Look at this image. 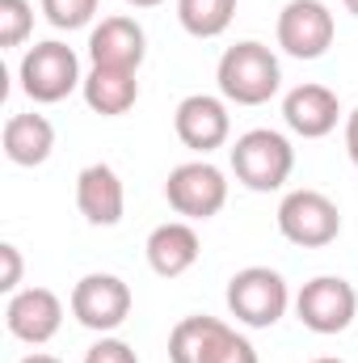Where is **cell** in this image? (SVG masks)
Wrapping results in <instances>:
<instances>
[{
  "label": "cell",
  "instance_id": "cell-10",
  "mask_svg": "<svg viewBox=\"0 0 358 363\" xmlns=\"http://www.w3.org/2000/svg\"><path fill=\"white\" fill-rule=\"evenodd\" d=\"M173 131L190 152H215L228 144L232 135V118H228V106L211 93H190L181 97L178 110H173Z\"/></svg>",
  "mask_w": 358,
  "mask_h": 363
},
{
  "label": "cell",
  "instance_id": "cell-14",
  "mask_svg": "<svg viewBox=\"0 0 358 363\" xmlns=\"http://www.w3.org/2000/svg\"><path fill=\"white\" fill-rule=\"evenodd\" d=\"M76 207H81V216L89 220L93 228H114L122 220V211H127L122 178L105 161L81 169V178H76Z\"/></svg>",
  "mask_w": 358,
  "mask_h": 363
},
{
  "label": "cell",
  "instance_id": "cell-8",
  "mask_svg": "<svg viewBox=\"0 0 358 363\" xmlns=\"http://www.w3.org/2000/svg\"><path fill=\"white\" fill-rule=\"evenodd\" d=\"M165 199H169V207L178 216H185V220H211L228 203V178L211 161H185V165H178L169 174Z\"/></svg>",
  "mask_w": 358,
  "mask_h": 363
},
{
  "label": "cell",
  "instance_id": "cell-29",
  "mask_svg": "<svg viewBox=\"0 0 358 363\" xmlns=\"http://www.w3.org/2000/svg\"><path fill=\"white\" fill-rule=\"evenodd\" d=\"M342 4H346V13H354L358 17V0H342Z\"/></svg>",
  "mask_w": 358,
  "mask_h": 363
},
{
  "label": "cell",
  "instance_id": "cell-5",
  "mask_svg": "<svg viewBox=\"0 0 358 363\" xmlns=\"http://www.w3.org/2000/svg\"><path fill=\"white\" fill-rule=\"evenodd\" d=\"M278 233L291 241V245H304V250H325L337 241L342 233V211L329 194L321 190H291L282 203H278Z\"/></svg>",
  "mask_w": 358,
  "mask_h": 363
},
{
  "label": "cell",
  "instance_id": "cell-22",
  "mask_svg": "<svg viewBox=\"0 0 358 363\" xmlns=\"http://www.w3.org/2000/svg\"><path fill=\"white\" fill-rule=\"evenodd\" d=\"M85 363H139V355L122 338H101L85 351Z\"/></svg>",
  "mask_w": 358,
  "mask_h": 363
},
{
  "label": "cell",
  "instance_id": "cell-6",
  "mask_svg": "<svg viewBox=\"0 0 358 363\" xmlns=\"http://www.w3.org/2000/svg\"><path fill=\"white\" fill-rule=\"evenodd\" d=\"M354 313H358V291L337 274H316L295 296V317L304 321V330L325 334V338L350 330Z\"/></svg>",
  "mask_w": 358,
  "mask_h": 363
},
{
  "label": "cell",
  "instance_id": "cell-27",
  "mask_svg": "<svg viewBox=\"0 0 358 363\" xmlns=\"http://www.w3.org/2000/svg\"><path fill=\"white\" fill-rule=\"evenodd\" d=\"M131 9H156V4H165V0H127Z\"/></svg>",
  "mask_w": 358,
  "mask_h": 363
},
{
  "label": "cell",
  "instance_id": "cell-12",
  "mask_svg": "<svg viewBox=\"0 0 358 363\" xmlns=\"http://www.w3.org/2000/svg\"><path fill=\"white\" fill-rule=\"evenodd\" d=\"M144 55H148V34H144V26L135 17L114 13V17H101L93 26L89 60L97 68H131V72H139Z\"/></svg>",
  "mask_w": 358,
  "mask_h": 363
},
{
  "label": "cell",
  "instance_id": "cell-3",
  "mask_svg": "<svg viewBox=\"0 0 358 363\" xmlns=\"http://www.w3.org/2000/svg\"><path fill=\"white\" fill-rule=\"evenodd\" d=\"M17 77H21L25 97H30V101H38V106H55V101H64L72 89H81V85H85L76 51H72L68 43H55V38L34 43V47L21 55Z\"/></svg>",
  "mask_w": 358,
  "mask_h": 363
},
{
  "label": "cell",
  "instance_id": "cell-13",
  "mask_svg": "<svg viewBox=\"0 0 358 363\" xmlns=\"http://www.w3.org/2000/svg\"><path fill=\"white\" fill-rule=\"evenodd\" d=\"M342 118V101L337 93L325 89V85H295V89L282 97V123L304 135V140H325Z\"/></svg>",
  "mask_w": 358,
  "mask_h": 363
},
{
  "label": "cell",
  "instance_id": "cell-21",
  "mask_svg": "<svg viewBox=\"0 0 358 363\" xmlns=\"http://www.w3.org/2000/svg\"><path fill=\"white\" fill-rule=\"evenodd\" d=\"M101 0H42V13L55 30H85Z\"/></svg>",
  "mask_w": 358,
  "mask_h": 363
},
{
  "label": "cell",
  "instance_id": "cell-20",
  "mask_svg": "<svg viewBox=\"0 0 358 363\" xmlns=\"http://www.w3.org/2000/svg\"><path fill=\"white\" fill-rule=\"evenodd\" d=\"M34 30V9L30 0H0V47H21Z\"/></svg>",
  "mask_w": 358,
  "mask_h": 363
},
{
  "label": "cell",
  "instance_id": "cell-2",
  "mask_svg": "<svg viewBox=\"0 0 358 363\" xmlns=\"http://www.w3.org/2000/svg\"><path fill=\"white\" fill-rule=\"evenodd\" d=\"M295 169V148L282 131H270V127H253L245 131L236 144H232V174L241 186L270 194L278 186H287Z\"/></svg>",
  "mask_w": 358,
  "mask_h": 363
},
{
  "label": "cell",
  "instance_id": "cell-11",
  "mask_svg": "<svg viewBox=\"0 0 358 363\" xmlns=\"http://www.w3.org/2000/svg\"><path fill=\"white\" fill-rule=\"evenodd\" d=\"M4 325L13 338L30 342V347H42L59 334L64 325V300L51 291V287H21L8 296V308H4Z\"/></svg>",
  "mask_w": 358,
  "mask_h": 363
},
{
  "label": "cell",
  "instance_id": "cell-17",
  "mask_svg": "<svg viewBox=\"0 0 358 363\" xmlns=\"http://www.w3.org/2000/svg\"><path fill=\"white\" fill-rule=\"evenodd\" d=\"M0 140H4V157L13 165H21V169H34L55 152V127L42 114H13L4 123Z\"/></svg>",
  "mask_w": 358,
  "mask_h": 363
},
{
  "label": "cell",
  "instance_id": "cell-23",
  "mask_svg": "<svg viewBox=\"0 0 358 363\" xmlns=\"http://www.w3.org/2000/svg\"><path fill=\"white\" fill-rule=\"evenodd\" d=\"M215 363H262V359H258L253 342H249V338H241V334L232 330V338L224 342V351L215 355Z\"/></svg>",
  "mask_w": 358,
  "mask_h": 363
},
{
  "label": "cell",
  "instance_id": "cell-4",
  "mask_svg": "<svg viewBox=\"0 0 358 363\" xmlns=\"http://www.w3.org/2000/svg\"><path fill=\"white\" fill-rule=\"evenodd\" d=\"M291 304V291H287V279L270 267H245L228 279V313L249 325V330H270L282 321Z\"/></svg>",
  "mask_w": 358,
  "mask_h": 363
},
{
  "label": "cell",
  "instance_id": "cell-15",
  "mask_svg": "<svg viewBox=\"0 0 358 363\" xmlns=\"http://www.w3.org/2000/svg\"><path fill=\"white\" fill-rule=\"evenodd\" d=\"M144 254H148V267L161 279H178V274H185L198 262L202 245H198V233L185 220H169V224H161V228L148 233Z\"/></svg>",
  "mask_w": 358,
  "mask_h": 363
},
{
  "label": "cell",
  "instance_id": "cell-28",
  "mask_svg": "<svg viewBox=\"0 0 358 363\" xmlns=\"http://www.w3.org/2000/svg\"><path fill=\"white\" fill-rule=\"evenodd\" d=\"M312 363H346V359H337V355H321V359H312Z\"/></svg>",
  "mask_w": 358,
  "mask_h": 363
},
{
  "label": "cell",
  "instance_id": "cell-25",
  "mask_svg": "<svg viewBox=\"0 0 358 363\" xmlns=\"http://www.w3.org/2000/svg\"><path fill=\"white\" fill-rule=\"evenodd\" d=\"M346 152H350V161H354V169H358V110L346 114Z\"/></svg>",
  "mask_w": 358,
  "mask_h": 363
},
{
  "label": "cell",
  "instance_id": "cell-26",
  "mask_svg": "<svg viewBox=\"0 0 358 363\" xmlns=\"http://www.w3.org/2000/svg\"><path fill=\"white\" fill-rule=\"evenodd\" d=\"M21 363H59L55 355H42V351H34V355H25Z\"/></svg>",
  "mask_w": 358,
  "mask_h": 363
},
{
  "label": "cell",
  "instance_id": "cell-24",
  "mask_svg": "<svg viewBox=\"0 0 358 363\" xmlns=\"http://www.w3.org/2000/svg\"><path fill=\"white\" fill-rule=\"evenodd\" d=\"M0 262H4V274H0V291H17L21 283V250L17 245H0Z\"/></svg>",
  "mask_w": 358,
  "mask_h": 363
},
{
  "label": "cell",
  "instance_id": "cell-1",
  "mask_svg": "<svg viewBox=\"0 0 358 363\" xmlns=\"http://www.w3.org/2000/svg\"><path fill=\"white\" fill-rule=\"evenodd\" d=\"M215 81H219V93L236 106H266L282 85V68L266 43L249 38V43H236L219 55Z\"/></svg>",
  "mask_w": 358,
  "mask_h": 363
},
{
  "label": "cell",
  "instance_id": "cell-16",
  "mask_svg": "<svg viewBox=\"0 0 358 363\" xmlns=\"http://www.w3.org/2000/svg\"><path fill=\"white\" fill-rule=\"evenodd\" d=\"M228 338L232 325H224L219 317H185L169 334V363H215Z\"/></svg>",
  "mask_w": 358,
  "mask_h": 363
},
{
  "label": "cell",
  "instance_id": "cell-19",
  "mask_svg": "<svg viewBox=\"0 0 358 363\" xmlns=\"http://www.w3.org/2000/svg\"><path fill=\"white\" fill-rule=\"evenodd\" d=\"M236 17V0H178V21L194 38H219Z\"/></svg>",
  "mask_w": 358,
  "mask_h": 363
},
{
  "label": "cell",
  "instance_id": "cell-9",
  "mask_svg": "<svg viewBox=\"0 0 358 363\" xmlns=\"http://www.w3.org/2000/svg\"><path fill=\"white\" fill-rule=\"evenodd\" d=\"M72 317L97 334L118 330L131 317V287L118 274H85L72 287Z\"/></svg>",
  "mask_w": 358,
  "mask_h": 363
},
{
  "label": "cell",
  "instance_id": "cell-7",
  "mask_svg": "<svg viewBox=\"0 0 358 363\" xmlns=\"http://www.w3.org/2000/svg\"><path fill=\"white\" fill-rule=\"evenodd\" d=\"M337 21L325 0H287L278 13V47L295 60H321L333 47Z\"/></svg>",
  "mask_w": 358,
  "mask_h": 363
},
{
  "label": "cell",
  "instance_id": "cell-18",
  "mask_svg": "<svg viewBox=\"0 0 358 363\" xmlns=\"http://www.w3.org/2000/svg\"><path fill=\"white\" fill-rule=\"evenodd\" d=\"M85 101H89L93 114H101V118H118V114H127L135 101H139V81H135V72L131 68H97L93 64L89 77H85Z\"/></svg>",
  "mask_w": 358,
  "mask_h": 363
}]
</instances>
